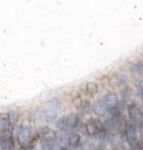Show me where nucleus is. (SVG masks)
Segmentation results:
<instances>
[{"label":"nucleus","instance_id":"obj_1","mask_svg":"<svg viewBox=\"0 0 143 150\" xmlns=\"http://www.w3.org/2000/svg\"><path fill=\"white\" fill-rule=\"evenodd\" d=\"M77 131L84 135V137L93 138V139L107 133L101 118H90L87 121H83V124L80 125V128Z\"/></svg>","mask_w":143,"mask_h":150},{"label":"nucleus","instance_id":"obj_2","mask_svg":"<svg viewBox=\"0 0 143 150\" xmlns=\"http://www.w3.org/2000/svg\"><path fill=\"white\" fill-rule=\"evenodd\" d=\"M82 124H83V120L80 118V115L75 114V112H70L68 115L60 116V118L55 121V126L58 130L77 131Z\"/></svg>","mask_w":143,"mask_h":150},{"label":"nucleus","instance_id":"obj_3","mask_svg":"<svg viewBox=\"0 0 143 150\" xmlns=\"http://www.w3.org/2000/svg\"><path fill=\"white\" fill-rule=\"evenodd\" d=\"M127 114L128 118L131 121H133L138 128H143V110L142 108L137 104L136 101H131L127 104Z\"/></svg>","mask_w":143,"mask_h":150},{"label":"nucleus","instance_id":"obj_4","mask_svg":"<svg viewBox=\"0 0 143 150\" xmlns=\"http://www.w3.org/2000/svg\"><path fill=\"white\" fill-rule=\"evenodd\" d=\"M127 109V104L123 100L119 99L117 101L116 105L111 106L109 109H107V116H109V118L112 119H119L122 118V116H124V110Z\"/></svg>","mask_w":143,"mask_h":150},{"label":"nucleus","instance_id":"obj_5","mask_svg":"<svg viewBox=\"0 0 143 150\" xmlns=\"http://www.w3.org/2000/svg\"><path fill=\"white\" fill-rule=\"evenodd\" d=\"M84 144V135L78 131H70L68 140H66V148L68 149H79Z\"/></svg>","mask_w":143,"mask_h":150},{"label":"nucleus","instance_id":"obj_6","mask_svg":"<svg viewBox=\"0 0 143 150\" xmlns=\"http://www.w3.org/2000/svg\"><path fill=\"white\" fill-rule=\"evenodd\" d=\"M99 100H101V103L107 109H109L111 106L117 104V101L119 100V94L116 91H107Z\"/></svg>","mask_w":143,"mask_h":150},{"label":"nucleus","instance_id":"obj_7","mask_svg":"<svg viewBox=\"0 0 143 150\" xmlns=\"http://www.w3.org/2000/svg\"><path fill=\"white\" fill-rule=\"evenodd\" d=\"M99 91V85H98V83L97 81H94V80H90V81H87L83 85V95L85 96H88V98H93L95 96L98 94Z\"/></svg>","mask_w":143,"mask_h":150},{"label":"nucleus","instance_id":"obj_8","mask_svg":"<svg viewBox=\"0 0 143 150\" xmlns=\"http://www.w3.org/2000/svg\"><path fill=\"white\" fill-rule=\"evenodd\" d=\"M128 70L133 75H142L143 74V62L142 60H133L128 64Z\"/></svg>","mask_w":143,"mask_h":150},{"label":"nucleus","instance_id":"obj_9","mask_svg":"<svg viewBox=\"0 0 143 150\" xmlns=\"http://www.w3.org/2000/svg\"><path fill=\"white\" fill-rule=\"evenodd\" d=\"M92 105H93V103H90V100L83 98V99L79 100V104L77 106H78V110L82 112V114L89 115V114H92Z\"/></svg>","mask_w":143,"mask_h":150},{"label":"nucleus","instance_id":"obj_10","mask_svg":"<svg viewBox=\"0 0 143 150\" xmlns=\"http://www.w3.org/2000/svg\"><path fill=\"white\" fill-rule=\"evenodd\" d=\"M114 80H116V85L118 88H127L129 85V76L126 73H117L116 76H114Z\"/></svg>","mask_w":143,"mask_h":150},{"label":"nucleus","instance_id":"obj_11","mask_svg":"<svg viewBox=\"0 0 143 150\" xmlns=\"http://www.w3.org/2000/svg\"><path fill=\"white\" fill-rule=\"evenodd\" d=\"M92 112H94L95 115H98L99 118H103V116L107 114V108L102 104L101 100H98V101L93 103V105H92Z\"/></svg>","mask_w":143,"mask_h":150},{"label":"nucleus","instance_id":"obj_12","mask_svg":"<svg viewBox=\"0 0 143 150\" xmlns=\"http://www.w3.org/2000/svg\"><path fill=\"white\" fill-rule=\"evenodd\" d=\"M133 94H134V91H133L129 86L123 88L122 90H121V96H119V99L123 100L126 104H128V103H131V100H132Z\"/></svg>","mask_w":143,"mask_h":150},{"label":"nucleus","instance_id":"obj_13","mask_svg":"<svg viewBox=\"0 0 143 150\" xmlns=\"http://www.w3.org/2000/svg\"><path fill=\"white\" fill-rule=\"evenodd\" d=\"M134 85H136V94H137V96L143 101V78L136 79V80H134Z\"/></svg>","mask_w":143,"mask_h":150}]
</instances>
